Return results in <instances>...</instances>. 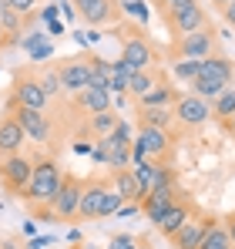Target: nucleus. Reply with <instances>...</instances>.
<instances>
[{
    "instance_id": "nucleus-38",
    "label": "nucleus",
    "mask_w": 235,
    "mask_h": 249,
    "mask_svg": "<svg viewBox=\"0 0 235 249\" xmlns=\"http://www.w3.org/2000/svg\"><path fill=\"white\" fill-rule=\"evenodd\" d=\"M40 44H47V34H31V37H24V47H27V51H34V47H40Z\"/></svg>"
},
{
    "instance_id": "nucleus-19",
    "label": "nucleus",
    "mask_w": 235,
    "mask_h": 249,
    "mask_svg": "<svg viewBox=\"0 0 235 249\" xmlns=\"http://www.w3.org/2000/svg\"><path fill=\"white\" fill-rule=\"evenodd\" d=\"M232 61L225 57V54H212V57H205L201 61V71H198V78H212V81H222V84H232Z\"/></svg>"
},
{
    "instance_id": "nucleus-45",
    "label": "nucleus",
    "mask_w": 235,
    "mask_h": 249,
    "mask_svg": "<svg viewBox=\"0 0 235 249\" xmlns=\"http://www.w3.org/2000/svg\"><path fill=\"white\" fill-rule=\"evenodd\" d=\"M0 249H17V243H10V239H3V243H0Z\"/></svg>"
},
{
    "instance_id": "nucleus-30",
    "label": "nucleus",
    "mask_w": 235,
    "mask_h": 249,
    "mask_svg": "<svg viewBox=\"0 0 235 249\" xmlns=\"http://www.w3.org/2000/svg\"><path fill=\"white\" fill-rule=\"evenodd\" d=\"M131 172H134V178H138V185H141V192L148 196V192H151V185H155L158 165H151V162H138V165L131 168Z\"/></svg>"
},
{
    "instance_id": "nucleus-6",
    "label": "nucleus",
    "mask_w": 235,
    "mask_h": 249,
    "mask_svg": "<svg viewBox=\"0 0 235 249\" xmlns=\"http://www.w3.org/2000/svg\"><path fill=\"white\" fill-rule=\"evenodd\" d=\"M168 17H171V27H175L182 37L205 27V10L198 7V0H182V3H175V7L168 10Z\"/></svg>"
},
{
    "instance_id": "nucleus-18",
    "label": "nucleus",
    "mask_w": 235,
    "mask_h": 249,
    "mask_svg": "<svg viewBox=\"0 0 235 249\" xmlns=\"http://www.w3.org/2000/svg\"><path fill=\"white\" fill-rule=\"evenodd\" d=\"M111 94L104 91V88H98V84H87L84 91L78 94V105L87 111V115H101V111H111Z\"/></svg>"
},
{
    "instance_id": "nucleus-46",
    "label": "nucleus",
    "mask_w": 235,
    "mask_h": 249,
    "mask_svg": "<svg viewBox=\"0 0 235 249\" xmlns=\"http://www.w3.org/2000/svg\"><path fill=\"white\" fill-rule=\"evenodd\" d=\"M229 131H235V115H232V118H229Z\"/></svg>"
},
{
    "instance_id": "nucleus-12",
    "label": "nucleus",
    "mask_w": 235,
    "mask_h": 249,
    "mask_svg": "<svg viewBox=\"0 0 235 249\" xmlns=\"http://www.w3.org/2000/svg\"><path fill=\"white\" fill-rule=\"evenodd\" d=\"M178 202V196H175V185H168V189H151L145 199H141V212H145V219L155 226L158 219L168 212V209Z\"/></svg>"
},
{
    "instance_id": "nucleus-49",
    "label": "nucleus",
    "mask_w": 235,
    "mask_h": 249,
    "mask_svg": "<svg viewBox=\"0 0 235 249\" xmlns=\"http://www.w3.org/2000/svg\"><path fill=\"white\" fill-rule=\"evenodd\" d=\"M138 249H151V246H148V243H145V246H138Z\"/></svg>"
},
{
    "instance_id": "nucleus-31",
    "label": "nucleus",
    "mask_w": 235,
    "mask_h": 249,
    "mask_svg": "<svg viewBox=\"0 0 235 249\" xmlns=\"http://www.w3.org/2000/svg\"><path fill=\"white\" fill-rule=\"evenodd\" d=\"M37 81H40V88L47 91V98H54V94H61V91H64V88H61V68H50V71H44Z\"/></svg>"
},
{
    "instance_id": "nucleus-35",
    "label": "nucleus",
    "mask_w": 235,
    "mask_h": 249,
    "mask_svg": "<svg viewBox=\"0 0 235 249\" xmlns=\"http://www.w3.org/2000/svg\"><path fill=\"white\" fill-rule=\"evenodd\" d=\"M10 10H17L20 17H27V14H34V7H37V0H3Z\"/></svg>"
},
{
    "instance_id": "nucleus-44",
    "label": "nucleus",
    "mask_w": 235,
    "mask_h": 249,
    "mask_svg": "<svg viewBox=\"0 0 235 249\" xmlns=\"http://www.w3.org/2000/svg\"><path fill=\"white\" fill-rule=\"evenodd\" d=\"M212 3H215V7H218V10H225V7H229V3H232V0H212Z\"/></svg>"
},
{
    "instance_id": "nucleus-28",
    "label": "nucleus",
    "mask_w": 235,
    "mask_h": 249,
    "mask_svg": "<svg viewBox=\"0 0 235 249\" xmlns=\"http://www.w3.org/2000/svg\"><path fill=\"white\" fill-rule=\"evenodd\" d=\"M118 122H121V118H118L115 111H101V115H91V131H94L98 138H104V135H111V131L118 128Z\"/></svg>"
},
{
    "instance_id": "nucleus-8",
    "label": "nucleus",
    "mask_w": 235,
    "mask_h": 249,
    "mask_svg": "<svg viewBox=\"0 0 235 249\" xmlns=\"http://www.w3.org/2000/svg\"><path fill=\"white\" fill-rule=\"evenodd\" d=\"M171 115L182 124H188V128H201V124L208 122V115H212V105L201 101V98H195V94H178Z\"/></svg>"
},
{
    "instance_id": "nucleus-26",
    "label": "nucleus",
    "mask_w": 235,
    "mask_h": 249,
    "mask_svg": "<svg viewBox=\"0 0 235 249\" xmlns=\"http://www.w3.org/2000/svg\"><path fill=\"white\" fill-rule=\"evenodd\" d=\"M155 84L158 81H155L151 71H138V74H131V81H128V94H131V98H145Z\"/></svg>"
},
{
    "instance_id": "nucleus-27",
    "label": "nucleus",
    "mask_w": 235,
    "mask_h": 249,
    "mask_svg": "<svg viewBox=\"0 0 235 249\" xmlns=\"http://www.w3.org/2000/svg\"><path fill=\"white\" fill-rule=\"evenodd\" d=\"M198 249H232V239H229V229L222 226V222H215L212 226V232L205 236V243Z\"/></svg>"
},
{
    "instance_id": "nucleus-40",
    "label": "nucleus",
    "mask_w": 235,
    "mask_h": 249,
    "mask_svg": "<svg viewBox=\"0 0 235 249\" xmlns=\"http://www.w3.org/2000/svg\"><path fill=\"white\" fill-rule=\"evenodd\" d=\"M222 17H225V24H229V27H235V0L222 10Z\"/></svg>"
},
{
    "instance_id": "nucleus-39",
    "label": "nucleus",
    "mask_w": 235,
    "mask_h": 249,
    "mask_svg": "<svg viewBox=\"0 0 235 249\" xmlns=\"http://www.w3.org/2000/svg\"><path fill=\"white\" fill-rule=\"evenodd\" d=\"M50 243H54V236H34L27 243V249H44V246H50Z\"/></svg>"
},
{
    "instance_id": "nucleus-10",
    "label": "nucleus",
    "mask_w": 235,
    "mask_h": 249,
    "mask_svg": "<svg viewBox=\"0 0 235 249\" xmlns=\"http://www.w3.org/2000/svg\"><path fill=\"white\" fill-rule=\"evenodd\" d=\"M212 226H215V219L212 215H201V219H188L178 232H175V249H198L205 243V236L212 232Z\"/></svg>"
},
{
    "instance_id": "nucleus-20",
    "label": "nucleus",
    "mask_w": 235,
    "mask_h": 249,
    "mask_svg": "<svg viewBox=\"0 0 235 249\" xmlns=\"http://www.w3.org/2000/svg\"><path fill=\"white\" fill-rule=\"evenodd\" d=\"M134 142L145 145L148 159H161V155H168V131H165V128H141V131L134 135Z\"/></svg>"
},
{
    "instance_id": "nucleus-43",
    "label": "nucleus",
    "mask_w": 235,
    "mask_h": 249,
    "mask_svg": "<svg viewBox=\"0 0 235 249\" xmlns=\"http://www.w3.org/2000/svg\"><path fill=\"white\" fill-rule=\"evenodd\" d=\"M158 3H161V7H168V10H171V7H175V3H182V0H158Z\"/></svg>"
},
{
    "instance_id": "nucleus-14",
    "label": "nucleus",
    "mask_w": 235,
    "mask_h": 249,
    "mask_svg": "<svg viewBox=\"0 0 235 249\" xmlns=\"http://www.w3.org/2000/svg\"><path fill=\"white\" fill-rule=\"evenodd\" d=\"M74 7H78V17H84L91 27L115 20V3L111 0H74Z\"/></svg>"
},
{
    "instance_id": "nucleus-11",
    "label": "nucleus",
    "mask_w": 235,
    "mask_h": 249,
    "mask_svg": "<svg viewBox=\"0 0 235 249\" xmlns=\"http://www.w3.org/2000/svg\"><path fill=\"white\" fill-rule=\"evenodd\" d=\"M151 57H155V54H151V47H148L145 37H128L124 47H121V57H118V61H121L128 71L138 74V71H148V68H151Z\"/></svg>"
},
{
    "instance_id": "nucleus-23",
    "label": "nucleus",
    "mask_w": 235,
    "mask_h": 249,
    "mask_svg": "<svg viewBox=\"0 0 235 249\" xmlns=\"http://www.w3.org/2000/svg\"><path fill=\"white\" fill-rule=\"evenodd\" d=\"M87 64H91V84H98V88H104V91H108V81L115 78V61L87 57Z\"/></svg>"
},
{
    "instance_id": "nucleus-33",
    "label": "nucleus",
    "mask_w": 235,
    "mask_h": 249,
    "mask_svg": "<svg viewBox=\"0 0 235 249\" xmlns=\"http://www.w3.org/2000/svg\"><path fill=\"white\" fill-rule=\"evenodd\" d=\"M198 71H201V61H178V64H175V78H178V81H195L198 78Z\"/></svg>"
},
{
    "instance_id": "nucleus-2",
    "label": "nucleus",
    "mask_w": 235,
    "mask_h": 249,
    "mask_svg": "<svg viewBox=\"0 0 235 249\" xmlns=\"http://www.w3.org/2000/svg\"><path fill=\"white\" fill-rule=\"evenodd\" d=\"M61 168L54 159H37L34 162V175H31V182H27V189H24V199L27 202H37V206H50V199L57 196V189H61Z\"/></svg>"
},
{
    "instance_id": "nucleus-3",
    "label": "nucleus",
    "mask_w": 235,
    "mask_h": 249,
    "mask_svg": "<svg viewBox=\"0 0 235 249\" xmlns=\"http://www.w3.org/2000/svg\"><path fill=\"white\" fill-rule=\"evenodd\" d=\"M175 54H178L182 61H205V57L218 54V37H215V31L201 27V31H195V34L178 37V44H175Z\"/></svg>"
},
{
    "instance_id": "nucleus-34",
    "label": "nucleus",
    "mask_w": 235,
    "mask_h": 249,
    "mask_svg": "<svg viewBox=\"0 0 235 249\" xmlns=\"http://www.w3.org/2000/svg\"><path fill=\"white\" fill-rule=\"evenodd\" d=\"M124 206V199L118 196L115 189H108V196H104V202H101V212H98V219H104V215H118V209Z\"/></svg>"
},
{
    "instance_id": "nucleus-47",
    "label": "nucleus",
    "mask_w": 235,
    "mask_h": 249,
    "mask_svg": "<svg viewBox=\"0 0 235 249\" xmlns=\"http://www.w3.org/2000/svg\"><path fill=\"white\" fill-rule=\"evenodd\" d=\"M3 34H7V31H3V27H0V44H3Z\"/></svg>"
},
{
    "instance_id": "nucleus-32",
    "label": "nucleus",
    "mask_w": 235,
    "mask_h": 249,
    "mask_svg": "<svg viewBox=\"0 0 235 249\" xmlns=\"http://www.w3.org/2000/svg\"><path fill=\"white\" fill-rule=\"evenodd\" d=\"M0 27H3L7 34H20V14L10 10L7 3H0Z\"/></svg>"
},
{
    "instance_id": "nucleus-16",
    "label": "nucleus",
    "mask_w": 235,
    "mask_h": 249,
    "mask_svg": "<svg viewBox=\"0 0 235 249\" xmlns=\"http://www.w3.org/2000/svg\"><path fill=\"white\" fill-rule=\"evenodd\" d=\"M104 196H108V185H104V182H91V185H84V192H81V206H78V215H81V219H98Z\"/></svg>"
},
{
    "instance_id": "nucleus-24",
    "label": "nucleus",
    "mask_w": 235,
    "mask_h": 249,
    "mask_svg": "<svg viewBox=\"0 0 235 249\" xmlns=\"http://www.w3.org/2000/svg\"><path fill=\"white\" fill-rule=\"evenodd\" d=\"M225 88H229V84L212 81V78H195V81H192V94H195V98H201V101H215Z\"/></svg>"
},
{
    "instance_id": "nucleus-5",
    "label": "nucleus",
    "mask_w": 235,
    "mask_h": 249,
    "mask_svg": "<svg viewBox=\"0 0 235 249\" xmlns=\"http://www.w3.org/2000/svg\"><path fill=\"white\" fill-rule=\"evenodd\" d=\"M31 175H34V162L24 159L20 152H17V155H7L3 165H0V178H3L7 192H24L27 182H31Z\"/></svg>"
},
{
    "instance_id": "nucleus-29",
    "label": "nucleus",
    "mask_w": 235,
    "mask_h": 249,
    "mask_svg": "<svg viewBox=\"0 0 235 249\" xmlns=\"http://www.w3.org/2000/svg\"><path fill=\"white\" fill-rule=\"evenodd\" d=\"M215 115H218L222 122H229V118L235 115V88H232V84L215 98Z\"/></svg>"
},
{
    "instance_id": "nucleus-9",
    "label": "nucleus",
    "mask_w": 235,
    "mask_h": 249,
    "mask_svg": "<svg viewBox=\"0 0 235 249\" xmlns=\"http://www.w3.org/2000/svg\"><path fill=\"white\" fill-rule=\"evenodd\" d=\"M87 84H91L87 57H71V61L61 64V88H64V94H81Z\"/></svg>"
},
{
    "instance_id": "nucleus-36",
    "label": "nucleus",
    "mask_w": 235,
    "mask_h": 249,
    "mask_svg": "<svg viewBox=\"0 0 235 249\" xmlns=\"http://www.w3.org/2000/svg\"><path fill=\"white\" fill-rule=\"evenodd\" d=\"M108 249H138V243H134V236H115L111 243H108Z\"/></svg>"
},
{
    "instance_id": "nucleus-42",
    "label": "nucleus",
    "mask_w": 235,
    "mask_h": 249,
    "mask_svg": "<svg viewBox=\"0 0 235 249\" xmlns=\"http://www.w3.org/2000/svg\"><path fill=\"white\" fill-rule=\"evenodd\" d=\"M61 10H64V20H74V14H78L71 3H61Z\"/></svg>"
},
{
    "instance_id": "nucleus-48",
    "label": "nucleus",
    "mask_w": 235,
    "mask_h": 249,
    "mask_svg": "<svg viewBox=\"0 0 235 249\" xmlns=\"http://www.w3.org/2000/svg\"><path fill=\"white\" fill-rule=\"evenodd\" d=\"M78 249H98V246H78Z\"/></svg>"
},
{
    "instance_id": "nucleus-41",
    "label": "nucleus",
    "mask_w": 235,
    "mask_h": 249,
    "mask_svg": "<svg viewBox=\"0 0 235 249\" xmlns=\"http://www.w3.org/2000/svg\"><path fill=\"white\" fill-rule=\"evenodd\" d=\"M225 229H229V239H232V249H235V212L225 219Z\"/></svg>"
},
{
    "instance_id": "nucleus-21",
    "label": "nucleus",
    "mask_w": 235,
    "mask_h": 249,
    "mask_svg": "<svg viewBox=\"0 0 235 249\" xmlns=\"http://www.w3.org/2000/svg\"><path fill=\"white\" fill-rule=\"evenodd\" d=\"M115 192L124 202H141L145 199V192H141V185H138V178H134L131 168H118L115 172Z\"/></svg>"
},
{
    "instance_id": "nucleus-25",
    "label": "nucleus",
    "mask_w": 235,
    "mask_h": 249,
    "mask_svg": "<svg viewBox=\"0 0 235 249\" xmlns=\"http://www.w3.org/2000/svg\"><path fill=\"white\" fill-rule=\"evenodd\" d=\"M171 108H141V128H165L171 124Z\"/></svg>"
},
{
    "instance_id": "nucleus-1",
    "label": "nucleus",
    "mask_w": 235,
    "mask_h": 249,
    "mask_svg": "<svg viewBox=\"0 0 235 249\" xmlns=\"http://www.w3.org/2000/svg\"><path fill=\"white\" fill-rule=\"evenodd\" d=\"M131 142H134V135H131V124L128 122H118V128L111 135H104V138H98V145H94V159L98 162H104L108 168H128L131 165Z\"/></svg>"
},
{
    "instance_id": "nucleus-37",
    "label": "nucleus",
    "mask_w": 235,
    "mask_h": 249,
    "mask_svg": "<svg viewBox=\"0 0 235 249\" xmlns=\"http://www.w3.org/2000/svg\"><path fill=\"white\" fill-rule=\"evenodd\" d=\"M27 54H31V61H47V57L54 54V47L47 41V44H40V47H34V51H27Z\"/></svg>"
},
{
    "instance_id": "nucleus-13",
    "label": "nucleus",
    "mask_w": 235,
    "mask_h": 249,
    "mask_svg": "<svg viewBox=\"0 0 235 249\" xmlns=\"http://www.w3.org/2000/svg\"><path fill=\"white\" fill-rule=\"evenodd\" d=\"M14 105H24V108H37L44 111V105H47V91L40 88L37 78H17L14 84V98H10Z\"/></svg>"
},
{
    "instance_id": "nucleus-15",
    "label": "nucleus",
    "mask_w": 235,
    "mask_h": 249,
    "mask_svg": "<svg viewBox=\"0 0 235 249\" xmlns=\"http://www.w3.org/2000/svg\"><path fill=\"white\" fill-rule=\"evenodd\" d=\"M188 219H192V209H188L185 202H182V199H178V202H175V206H171V209H168V212H165V215H161V219L155 222V229L161 232V236L175 239V232H178V229H182Z\"/></svg>"
},
{
    "instance_id": "nucleus-22",
    "label": "nucleus",
    "mask_w": 235,
    "mask_h": 249,
    "mask_svg": "<svg viewBox=\"0 0 235 249\" xmlns=\"http://www.w3.org/2000/svg\"><path fill=\"white\" fill-rule=\"evenodd\" d=\"M171 101H175V91L168 84H155L145 98H138L141 108H171Z\"/></svg>"
},
{
    "instance_id": "nucleus-17",
    "label": "nucleus",
    "mask_w": 235,
    "mask_h": 249,
    "mask_svg": "<svg viewBox=\"0 0 235 249\" xmlns=\"http://www.w3.org/2000/svg\"><path fill=\"white\" fill-rule=\"evenodd\" d=\"M24 142H27V135H24L20 124L14 122V115L0 122V155H3V159H7V155H17Z\"/></svg>"
},
{
    "instance_id": "nucleus-4",
    "label": "nucleus",
    "mask_w": 235,
    "mask_h": 249,
    "mask_svg": "<svg viewBox=\"0 0 235 249\" xmlns=\"http://www.w3.org/2000/svg\"><path fill=\"white\" fill-rule=\"evenodd\" d=\"M81 192H84V185H81L78 178L74 175H64L57 196L50 199V212L57 219H74L78 215V206H81Z\"/></svg>"
},
{
    "instance_id": "nucleus-7",
    "label": "nucleus",
    "mask_w": 235,
    "mask_h": 249,
    "mask_svg": "<svg viewBox=\"0 0 235 249\" xmlns=\"http://www.w3.org/2000/svg\"><path fill=\"white\" fill-rule=\"evenodd\" d=\"M10 111H14V122L24 128V135H27L31 142H47L50 122H47L44 111H37V108H24V105H14V101H10Z\"/></svg>"
}]
</instances>
